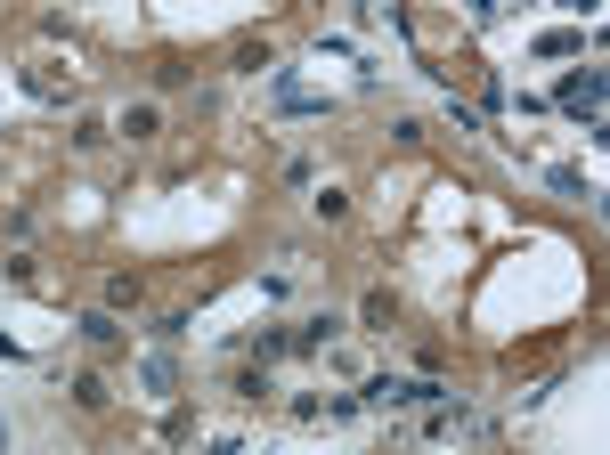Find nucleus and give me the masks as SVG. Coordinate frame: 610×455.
<instances>
[{"mask_svg": "<svg viewBox=\"0 0 610 455\" xmlns=\"http://www.w3.org/2000/svg\"><path fill=\"white\" fill-rule=\"evenodd\" d=\"M562 114H578L586 130L602 122V74H594V65H586V74H578V82H562Z\"/></svg>", "mask_w": 610, "mask_h": 455, "instance_id": "2", "label": "nucleus"}, {"mask_svg": "<svg viewBox=\"0 0 610 455\" xmlns=\"http://www.w3.org/2000/svg\"><path fill=\"white\" fill-rule=\"evenodd\" d=\"M432 399H448L440 382H399V374H375L358 407H432Z\"/></svg>", "mask_w": 610, "mask_h": 455, "instance_id": "1", "label": "nucleus"}, {"mask_svg": "<svg viewBox=\"0 0 610 455\" xmlns=\"http://www.w3.org/2000/svg\"><path fill=\"white\" fill-rule=\"evenodd\" d=\"M0 447H9V423H0Z\"/></svg>", "mask_w": 610, "mask_h": 455, "instance_id": "3", "label": "nucleus"}]
</instances>
